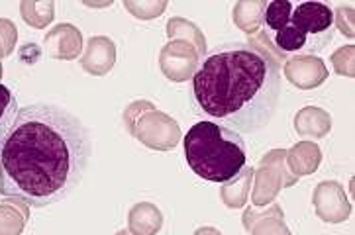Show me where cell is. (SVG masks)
<instances>
[{
  "instance_id": "cell-14",
  "label": "cell",
  "mask_w": 355,
  "mask_h": 235,
  "mask_svg": "<svg viewBox=\"0 0 355 235\" xmlns=\"http://www.w3.org/2000/svg\"><path fill=\"white\" fill-rule=\"evenodd\" d=\"M295 130L300 137L322 139L332 132V116L318 106H306L295 116Z\"/></svg>"
},
{
  "instance_id": "cell-19",
  "label": "cell",
  "mask_w": 355,
  "mask_h": 235,
  "mask_svg": "<svg viewBox=\"0 0 355 235\" xmlns=\"http://www.w3.org/2000/svg\"><path fill=\"white\" fill-rule=\"evenodd\" d=\"M167 37L171 40H179V42H187L196 49V53L200 55V59H205L207 55V37L200 32V28L191 20L184 18H171L167 22Z\"/></svg>"
},
{
  "instance_id": "cell-29",
  "label": "cell",
  "mask_w": 355,
  "mask_h": 235,
  "mask_svg": "<svg viewBox=\"0 0 355 235\" xmlns=\"http://www.w3.org/2000/svg\"><path fill=\"white\" fill-rule=\"evenodd\" d=\"M2 57H6V55H4V47H2V44H0V59H2Z\"/></svg>"
},
{
  "instance_id": "cell-3",
  "label": "cell",
  "mask_w": 355,
  "mask_h": 235,
  "mask_svg": "<svg viewBox=\"0 0 355 235\" xmlns=\"http://www.w3.org/2000/svg\"><path fill=\"white\" fill-rule=\"evenodd\" d=\"M189 167L200 179L228 182L245 167V141L238 132L214 122L195 123L183 139Z\"/></svg>"
},
{
  "instance_id": "cell-26",
  "label": "cell",
  "mask_w": 355,
  "mask_h": 235,
  "mask_svg": "<svg viewBox=\"0 0 355 235\" xmlns=\"http://www.w3.org/2000/svg\"><path fill=\"white\" fill-rule=\"evenodd\" d=\"M16 40H18L16 24L12 22V20H8V18H0V44L4 47V55L6 57L14 53Z\"/></svg>"
},
{
  "instance_id": "cell-4",
  "label": "cell",
  "mask_w": 355,
  "mask_h": 235,
  "mask_svg": "<svg viewBox=\"0 0 355 235\" xmlns=\"http://www.w3.org/2000/svg\"><path fill=\"white\" fill-rule=\"evenodd\" d=\"M124 123L128 132L141 141V146L153 151H171L183 137L177 120L157 110L148 101L132 102L124 110Z\"/></svg>"
},
{
  "instance_id": "cell-16",
  "label": "cell",
  "mask_w": 355,
  "mask_h": 235,
  "mask_svg": "<svg viewBox=\"0 0 355 235\" xmlns=\"http://www.w3.org/2000/svg\"><path fill=\"white\" fill-rule=\"evenodd\" d=\"M253 171L255 168L245 165L234 179L224 182V186L220 189V200L226 204V208H230V210H240V208H243L248 204L250 192H252Z\"/></svg>"
},
{
  "instance_id": "cell-28",
  "label": "cell",
  "mask_w": 355,
  "mask_h": 235,
  "mask_svg": "<svg viewBox=\"0 0 355 235\" xmlns=\"http://www.w3.org/2000/svg\"><path fill=\"white\" fill-rule=\"evenodd\" d=\"M114 235H132V234H130L128 229H120V232H116Z\"/></svg>"
},
{
  "instance_id": "cell-7",
  "label": "cell",
  "mask_w": 355,
  "mask_h": 235,
  "mask_svg": "<svg viewBox=\"0 0 355 235\" xmlns=\"http://www.w3.org/2000/svg\"><path fill=\"white\" fill-rule=\"evenodd\" d=\"M200 55L196 49L187 42L171 40L167 45H163L159 53V69L167 80L171 82H187L195 77L200 67Z\"/></svg>"
},
{
  "instance_id": "cell-25",
  "label": "cell",
  "mask_w": 355,
  "mask_h": 235,
  "mask_svg": "<svg viewBox=\"0 0 355 235\" xmlns=\"http://www.w3.org/2000/svg\"><path fill=\"white\" fill-rule=\"evenodd\" d=\"M354 14V6H340V8L334 10V20H336L338 30H340L345 37H349V40H354L355 37Z\"/></svg>"
},
{
  "instance_id": "cell-1",
  "label": "cell",
  "mask_w": 355,
  "mask_h": 235,
  "mask_svg": "<svg viewBox=\"0 0 355 235\" xmlns=\"http://www.w3.org/2000/svg\"><path fill=\"white\" fill-rule=\"evenodd\" d=\"M91 135L75 114L55 104L18 110L0 139V194L46 208L67 198L91 159Z\"/></svg>"
},
{
  "instance_id": "cell-6",
  "label": "cell",
  "mask_w": 355,
  "mask_h": 235,
  "mask_svg": "<svg viewBox=\"0 0 355 235\" xmlns=\"http://www.w3.org/2000/svg\"><path fill=\"white\" fill-rule=\"evenodd\" d=\"M291 26L306 35V55H314L332 42L334 10L324 2H302L293 8Z\"/></svg>"
},
{
  "instance_id": "cell-10",
  "label": "cell",
  "mask_w": 355,
  "mask_h": 235,
  "mask_svg": "<svg viewBox=\"0 0 355 235\" xmlns=\"http://www.w3.org/2000/svg\"><path fill=\"white\" fill-rule=\"evenodd\" d=\"M46 53L59 61H75L83 51V34L73 24H59L44 37Z\"/></svg>"
},
{
  "instance_id": "cell-23",
  "label": "cell",
  "mask_w": 355,
  "mask_h": 235,
  "mask_svg": "<svg viewBox=\"0 0 355 235\" xmlns=\"http://www.w3.org/2000/svg\"><path fill=\"white\" fill-rule=\"evenodd\" d=\"M18 101L12 94L8 87L0 85V139L6 135V132L10 130L12 122L18 116Z\"/></svg>"
},
{
  "instance_id": "cell-30",
  "label": "cell",
  "mask_w": 355,
  "mask_h": 235,
  "mask_svg": "<svg viewBox=\"0 0 355 235\" xmlns=\"http://www.w3.org/2000/svg\"><path fill=\"white\" fill-rule=\"evenodd\" d=\"M2 73H4V71H2V63H0V78H2Z\"/></svg>"
},
{
  "instance_id": "cell-12",
  "label": "cell",
  "mask_w": 355,
  "mask_h": 235,
  "mask_svg": "<svg viewBox=\"0 0 355 235\" xmlns=\"http://www.w3.org/2000/svg\"><path fill=\"white\" fill-rule=\"evenodd\" d=\"M243 227L250 235H293L285 224V214L279 204H269L267 210L257 212L253 208H245L243 212Z\"/></svg>"
},
{
  "instance_id": "cell-24",
  "label": "cell",
  "mask_w": 355,
  "mask_h": 235,
  "mask_svg": "<svg viewBox=\"0 0 355 235\" xmlns=\"http://www.w3.org/2000/svg\"><path fill=\"white\" fill-rule=\"evenodd\" d=\"M334 71L345 78L355 77V45H344L338 51H334L330 57Z\"/></svg>"
},
{
  "instance_id": "cell-22",
  "label": "cell",
  "mask_w": 355,
  "mask_h": 235,
  "mask_svg": "<svg viewBox=\"0 0 355 235\" xmlns=\"http://www.w3.org/2000/svg\"><path fill=\"white\" fill-rule=\"evenodd\" d=\"M124 8L138 20H153L165 12L167 0H124Z\"/></svg>"
},
{
  "instance_id": "cell-27",
  "label": "cell",
  "mask_w": 355,
  "mask_h": 235,
  "mask_svg": "<svg viewBox=\"0 0 355 235\" xmlns=\"http://www.w3.org/2000/svg\"><path fill=\"white\" fill-rule=\"evenodd\" d=\"M195 235H222V232L216 227H200V229H196Z\"/></svg>"
},
{
  "instance_id": "cell-21",
  "label": "cell",
  "mask_w": 355,
  "mask_h": 235,
  "mask_svg": "<svg viewBox=\"0 0 355 235\" xmlns=\"http://www.w3.org/2000/svg\"><path fill=\"white\" fill-rule=\"evenodd\" d=\"M293 8L295 6L288 0H271V2H267V8L263 12L265 34H275L279 30H283L286 24L291 22Z\"/></svg>"
},
{
  "instance_id": "cell-5",
  "label": "cell",
  "mask_w": 355,
  "mask_h": 235,
  "mask_svg": "<svg viewBox=\"0 0 355 235\" xmlns=\"http://www.w3.org/2000/svg\"><path fill=\"white\" fill-rule=\"evenodd\" d=\"M286 149L267 151L257 168L253 171L252 204L255 208H267L273 204L279 192L288 186H295L298 179L286 167Z\"/></svg>"
},
{
  "instance_id": "cell-13",
  "label": "cell",
  "mask_w": 355,
  "mask_h": 235,
  "mask_svg": "<svg viewBox=\"0 0 355 235\" xmlns=\"http://www.w3.org/2000/svg\"><path fill=\"white\" fill-rule=\"evenodd\" d=\"M286 167L300 179L314 175L322 163V151L316 141H298L297 146L286 149Z\"/></svg>"
},
{
  "instance_id": "cell-18",
  "label": "cell",
  "mask_w": 355,
  "mask_h": 235,
  "mask_svg": "<svg viewBox=\"0 0 355 235\" xmlns=\"http://www.w3.org/2000/svg\"><path fill=\"white\" fill-rule=\"evenodd\" d=\"M267 0H241L234 8V24L248 35H255L263 26Z\"/></svg>"
},
{
  "instance_id": "cell-2",
  "label": "cell",
  "mask_w": 355,
  "mask_h": 235,
  "mask_svg": "<svg viewBox=\"0 0 355 235\" xmlns=\"http://www.w3.org/2000/svg\"><path fill=\"white\" fill-rule=\"evenodd\" d=\"M198 108L238 134H255L275 116L281 65L250 44H226L210 51L193 77Z\"/></svg>"
},
{
  "instance_id": "cell-8",
  "label": "cell",
  "mask_w": 355,
  "mask_h": 235,
  "mask_svg": "<svg viewBox=\"0 0 355 235\" xmlns=\"http://www.w3.org/2000/svg\"><path fill=\"white\" fill-rule=\"evenodd\" d=\"M314 212L326 224H342L352 216V204L338 180H322L312 194Z\"/></svg>"
},
{
  "instance_id": "cell-20",
  "label": "cell",
  "mask_w": 355,
  "mask_h": 235,
  "mask_svg": "<svg viewBox=\"0 0 355 235\" xmlns=\"http://www.w3.org/2000/svg\"><path fill=\"white\" fill-rule=\"evenodd\" d=\"M20 14L24 22L32 26L35 30H46L49 24L55 18V2L51 0H22L20 2Z\"/></svg>"
},
{
  "instance_id": "cell-15",
  "label": "cell",
  "mask_w": 355,
  "mask_h": 235,
  "mask_svg": "<svg viewBox=\"0 0 355 235\" xmlns=\"http://www.w3.org/2000/svg\"><path fill=\"white\" fill-rule=\"evenodd\" d=\"M163 227V214L151 202H138L128 212V232L132 235H155Z\"/></svg>"
},
{
  "instance_id": "cell-17",
  "label": "cell",
  "mask_w": 355,
  "mask_h": 235,
  "mask_svg": "<svg viewBox=\"0 0 355 235\" xmlns=\"http://www.w3.org/2000/svg\"><path fill=\"white\" fill-rule=\"evenodd\" d=\"M30 220V206L20 198L0 202V235H22Z\"/></svg>"
},
{
  "instance_id": "cell-9",
  "label": "cell",
  "mask_w": 355,
  "mask_h": 235,
  "mask_svg": "<svg viewBox=\"0 0 355 235\" xmlns=\"http://www.w3.org/2000/svg\"><path fill=\"white\" fill-rule=\"evenodd\" d=\"M286 80L300 90L318 89L328 78V67L316 55H295L285 61Z\"/></svg>"
},
{
  "instance_id": "cell-11",
  "label": "cell",
  "mask_w": 355,
  "mask_h": 235,
  "mask_svg": "<svg viewBox=\"0 0 355 235\" xmlns=\"http://www.w3.org/2000/svg\"><path fill=\"white\" fill-rule=\"evenodd\" d=\"M79 63L92 77L108 75L116 65V44L106 35H92L85 45Z\"/></svg>"
}]
</instances>
